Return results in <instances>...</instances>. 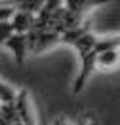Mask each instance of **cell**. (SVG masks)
<instances>
[{"instance_id":"obj_2","label":"cell","mask_w":120,"mask_h":125,"mask_svg":"<svg viewBox=\"0 0 120 125\" xmlns=\"http://www.w3.org/2000/svg\"><path fill=\"white\" fill-rule=\"evenodd\" d=\"M2 46L13 55L17 62H23L25 57L31 53V42H29V32H15L12 38H8Z\"/></svg>"},{"instance_id":"obj_6","label":"cell","mask_w":120,"mask_h":125,"mask_svg":"<svg viewBox=\"0 0 120 125\" xmlns=\"http://www.w3.org/2000/svg\"><path fill=\"white\" fill-rule=\"evenodd\" d=\"M52 125H74V123H72L69 117H65V116H57L55 119L52 121Z\"/></svg>"},{"instance_id":"obj_1","label":"cell","mask_w":120,"mask_h":125,"mask_svg":"<svg viewBox=\"0 0 120 125\" xmlns=\"http://www.w3.org/2000/svg\"><path fill=\"white\" fill-rule=\"evenodd\" d=\"M97 57H99V51L93 49L92 53H88L86 57L78 59L80 61V70L76 74V78L72 82V93L78 95L84 91V87L88 85V82L92 80V76L99 70V64H97Z\"/></svg>"},{"instance_id":"obj_5","label":"cell","mask_w":120,"mask_h":125,"mask_svg":"<svg viewBox=\"0 0 120 125\" xmlns=\"http://www.w3.org/2000/svg\"><path fill=\"white\" fill-rule=\"evenodd\" d=\"M19 95H21V91L17 87H13L12 83L2 80V83H0V102L2 104H15Z\"/></svg>"},{"instance_id":"obj_3","label":"cell","mask_w":120,"mask_h":125,"mask_svg":"<svg viewBox=\"0 0 120 125\" xmlns=\"http://www.w3.org/2000/svg\"><path fill=\"white\" fill-rule=\"evenodd\" d=\"M97 64L101 72H114L120 68V47H109L99 51Z\"/></svg>"},{"instance_id":"obj_4","label":"cell","mask_w":120,"mask_h":125,"mask_svg":"<svg viewBox=\"0 0 120 125\" xmlns=\"http://www.w3.org/2000/svg\"><path fill=\"white\" fill-rule=\"evenodd\" d=\"M105 4H109V0H65L67 10H71L72 13H78V15H84L90 10H95Z\"/></svg>"}]
</instances>
